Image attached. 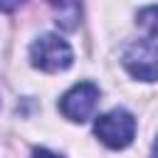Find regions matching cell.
<instances>
[{"mask_svg": "<svg viewBox=\"0 0 158 158\" xmlns=\"http://www.w3.org/2000/svg\"><path fill=\"white\" fill-rule=\"evenodd\" d=\"M123 67L131 77L141 81H156L158 79V37H146L123 52Z\"/></svg>", "mask_w": 158, "mask_h": 158, "instance_id": "3957f363", "label": "cell"}, {"mask_svg": "<svg viewBox=\"0 0 158 158\" xmlns=\"http://www.w3.org/2000/svg\"><path fill=\"white\" fill-rule=\"evenodd\" d=\"M96 104H99V86L91 81H79L59 99V111L69 121L84 123L96 111Z\"/></svg>", "mask_w": 158, "mask_h": 158, "instance_id": "277c9868", "label": "cell"}, {"mask_svg": "<svg viewBox=\"0 0 158 158\" xmlns=\"http://www.w3.org/2000/svg\"><path fill=\"white\" fill-rule=\"evenodd\" d=\"M94 133L104 146H109L114 151L126 148V146H131V141L136 136V118L126 109H111L96 118Z\"/></svg>", "mask_w": 158, "mask_h": 158, "instance_id": "7a4b0ae2", "label": "cell"}, {"mask_svg": "<svg viewBox=\"0 0 158 158\" xmlns=\"http://www.w3.org/2000/svg\"><path fill=\"white\" fill-rule=\"evenodd\" d=\"M30 62H32V67H37L42 72H62V69L72 67L74 52H72L67 40L49 32V35H42V37H37L32 42Z\"/></svg>", "mask_w": 158, "mask_h": 158, "instance_id": "6da1fadb", "label": "cell"}, {"mask_svg": "<svg viewBox=\"0 0 158 158\" xmlns=\"http://www.w3.org/2000/svg\"><path fill=\"white\" fill-rule=\"evenodd\" d=\"M136 22H138L151 37H158V5H148V7L138 10Z\"/></svg>", "mask_w": 158, "mask_h": 158, "instance_id": "5b68a950", "label": "cell"}, {"mask_svg": "<svg viewBox=\"0 0 158 158\" xmlns=\"http://www.w3.org/2000/svg\"><path fill=\"white\" fill-rule=\"evenodd\" d=\"M32 158H62V156H57V153H52L47 148H35L32 151Z\"/></svg>", "mask_w": 158, "mask_h": 158, "instance_id": "8992f818", "label": "cell"}, {"mask_svg": "<svg viewBox=\"0 0 158 158\" xmlns=\"http://www.w3.org/2000/svg\"><path fill=\"white\" fill-rule=\"evenodd\" d=\"M151 158H158V138H156V143H153V151H151Z\"/></svg>", "mask_w": 158, "mask_h": 158, "instance_id": "52a82bcc", "label": "cell"}]
</instances>
